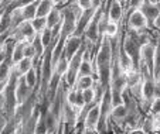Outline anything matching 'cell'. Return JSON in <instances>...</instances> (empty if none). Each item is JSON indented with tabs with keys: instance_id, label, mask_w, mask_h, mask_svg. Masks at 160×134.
Returning <instances> with one entry per match:
<instances>
[{
	"instance_id": "1",
	"label": "cell",
	"mask_w": 160,
	"mask_h": 134,
	"mask_svg": "<svg viewBox=\"0 0 160 134\" xmlns=\"http://www.w3.org/2000/svg\"><path fill=\"white\" fill-rule=\"evenodd\" d=\"M112 61H113V47L112 40L103 36L101 40L99 47L97 48L94 55V69H95V79L103 88H109L111 84V74H112Z\"/></svg>"
},
{
	"instance_id": "2",
	"label": "cell",
	"mask_w": 160,
	"mask_h": 134,
	"mask_svg": "<svg viewBox=\"0 0 160 134\" xmlns=\"http://www.w3.org/2000/svg\"><path fill=\"white\" fill-rule=\"evenodd\" d=\"M85 50H87V45H85V42H84L82 48L74 55L72 58H71L70 62H68V69H67V74H65V76H64V79H65L67 85H68L70 88H74L75 84H77L78 74H79V66H81L82 60H84Z\"/></svg>"
},
{
	"instance_id": "3",
	"label": "cell",
	"mask_w": 160,
	"mask_h": 134,
	"mask_svg": "<svg viewBox=\"0 0 160 134\" xmlns=\"http://www.w3.org/2000/svg\"><path fill=\"white\" fill-rule=\"evenodd\" d=\"M126 28L133 31H148L150 28L146 17L143 16V13L140 10H133V12H128L126 16Z\"/></svg>"
},
{
	"instance_id": "4",
	"label": "cell",
	"mask_w": 160,
	"mask_h": 134,
	"mask_svg": "<svg viewBox=\"0 0 160 134\" xmlns=\"http://www.w3.org/2000/svg\"><path fill=\"white\" fill-rule=\"evenodd\" d=\"M37 33L33 28L30 21H24L21 23L17 28L12 31V38H14L16 41H26V42H31L36 38Z\"/></svg>"
},
{
	"instance_id": "5",
	"label": "cell",
	"mask_w": 160,
	"mask_h": 134,
	"mask_svg": "<svg viewBox=\"0 0 160 134\" xmlns=\"http://www.w3.org/2000/svg\"><path fill=\"white\" fill-rule=\"evenodd\" d=\"M106 10L108 18L112 23H121L125 17V6L119 3L118 0H106Z\"/></svg>"
},
{
	"instance_id": "6",
	"label": "cell",
	"mask_w": 160,
	"mask_h": 134,
	"mask_svg": "<svg viewBox=\"0 0 160 134\" xmlns=\"http://www.w3.org/2000/svg\"><path fill=\"white\" fill-rule=\"evenodd\" d=\"M33 92L34 89L27 85L24 76L17 78V82H16V100H17V104H23L33 95Z\"/></svg>"
},
{
	"instance_id": "7",
	"label": "cell",
	"mask_w": 160,
	"mask_h": 134,
	"mask_svg": "<svg viewBox=\"0 0 160 134\" xmlns=\"http://www.w3.org/2000/svg\"><path fill=\"white\" fill-rule=\"evenodd\" d=\"M95 12H97V10H95L94 7H92V9H89V10H85V12H82L81 17H79L78 21H77L75 31H74L72 36H75V37H84L85 30H87L88 24H89V21H91V18H92V16L95 14Z\"/></svg>"
},
{
	"instance_id": "8",
	"label": "cell",
	"mask_w": 160,
	"mask_h": 134,
	"mask_svg": "<svg viewBox=\"0 0 160 134\" xmlns=\"http://www.w3.org/2000/svg\"><path fill=\"white\" fill-rule=\"evenodd\" d=\"M82 45H84V38H82V37H75V36L68 37L65 41V48H64L65 57L68 58V60H71L82 48Z\"/></svg>"
},
{
	"instance_id": "9",
	"label": "cell",
	"mask_w": 160,
	"mask_h": 134,
	"mask_svg": "<svg viewBox=\"0 0 160 134\" xmlns=\"http://www.w3.org/2000/svg\"><path fill=\"white\" fill-rule=\"evenodd\" d=\"M139 10L143 13V16L146 17V20H148L150 28H153L154 20H156L157 16L160 14V12L157 10V7H156V3H153V2H150V0H143V3H142V6H140Z\"/></svg>"
},
{
	"instance_id": "10",
	"label": "cell",
	"mask_w": 160,
	"mask_h": 134,
	"mask_svg": "<svg viewBox=\"0 0 160 134\" xmlns=\"http://www.w3.org/2000/svg\"><path fill=\"white\" fill-rule=\"evenodd\" d=\"M99 104H95L94 107H91L89 110L87 112L84 117V122H82V126L85 128H97L98 130V124H99Z\"/></svg>"
},
{
	"instance_id": "11",
	"label": "cell",
	"mask_w": 160,
	"mask_h": 134,
	"mask_svg": "<svg viewBox=\"0 0 160 134\" xmlns=\"http://www.w3.org/2000/svg\"><path fill=\"white\" fill-rule=\"evenodd\" d=\"M33 66H34V60H31V58H23L20 62L13 66V72L20 78V76H24Z\"/></svg>"
},
{
	"instance_id": "12",
	"label": "cell",
	"mask_w": 160,
	"mask_h": 134,
	"mask_svg": "<svg viewBox=\"0 0 160 134\" xmlns=\"http://www.w3.org/2000/svg\"><path fill=\"white\" fill-rule=\"evenodd\" d=\"M45 18H47V28H50V30H52L54 27L60 26V24L62 23V13H61V9L58 6H55L54 9H52V12Z\"/></svg>"
},
{
	"instance_id": "13",
	"label": "cell",
	"mask_w": 160,
	"mask_h": 134,
	"mask_svg": "<svg viewBox=\"0 0 160 134\" xmlns=\"http://www.w3.org/2000/svg\"><path fill=\"white\" fill-rule=\"evenodd\" d=\"M57 6L55 2L52 0H38V6H37V17H47L52 9Z\"/></svg>"
},
{
	"instance_id": "14",
	"label": "cell",
	"mask_w": 160,
	"mask_h": 134,
	"mask_svg": "<svg viewBox=\"0 0 160 134\" xmlns=\"http://www.w3.org/2000/svg\"><path fill=\"white\" fill-rule=\"evenodd\" d=\"M13 72V62L12 58H7L2 65H0V84H6L7 80L10 79Z\"/></svg>"
},
{
	"instance_id": "15",
	"label": "cell",
	"mask_w": 160,
	"mask_h": 134,
	"mask_svg": "<svg viewBox=\"0 0 160 134\" xmlns=\"http://www.w3.org/2000/svg\"><path fill=\"white\" fill-rule=\"evenodd\" d=\"M95 82H97V79H95V76H81L77 79V84H75V89L77 90H81V92H84V90L87 89H91V88L95 86Z\"/></svg>"
},
{
	"instance_id": "16",
	"label": "cell",
	"mask_w": 160,
	"mask_h": 134,
	"mask_svg": "<svg viewBox=\"0 0 160 134\" xmlns=\"http://www.w3.org/2000/svg\"><path fill=\"white\" fill-rule=\"evenodd\" d=\"M37 6H38V0L34 2V3H30L27 6H24L23 9H18L24 18V21H31L33 18L37 17Z\"/></svg>"
},
{
	"instance_id": "17",
	"label": "cell",
	"mask_w": 160,
	"mask_h": 134,
	"mask_svg": "<svg viewBox=\"0 0 160 134\" xmlns=\"http://www.w3.org/2000/svg\"><path fill=\"white\" fill-rule=\"evenodd\" d=\"M24 45H26V41H17L14 44V48H13V52H12L13 66L24 58Z\"/></svg>"
},
{
	"instance_id": "18",
	"label": "cell",
	"mask_w": 160,
	"mask_h": 134,
	"mask_svg": "<svg viewBox=\"0 0 160 134\" xmlns=\"http://www.w3.org/2000/svg\"><path fill=\"white\" fill-rule=\"evenodd\" d=\"M153 78L157 82L160 78V36L156 40V51H154V65H153Z\"/></svg>"
},
{
	"instance_id": "19",
	"label": "cell",
	"mask_w": 160,
	"mask_h": 134,
	"mask_svg": "<svg viewBox=\"0 0 160 134\" xmlns=\"http://www.w3.org/2000/svg\"><path fill=\"white\" fill-rule=\"evenodd\" d=\"M121 31H122L121 24L108 21L105 26V30H103V36L108 37V38H116V37L121 34Z\"/></svg>"
},
{
	"instance_id": "20",
	"label": "cell",
	"mask_w": 160,
	"mask_h": 134,
	"mask_svg": "<svg viewBox=\"0 0 160 134\" xmlns=\"http://www.w3.org/2000/svg\"><path fill=\"white\" fill-rule=\"evenodd\" d=\"M24 79L28 86L36 89L37 85H38V69H37V66H33V68L24 75Z\"/></svg>"
},
{
	"instance_id": "21",
	"label": "cell",
	"mask_w": 160,
	"mask_h": 134,
	"mask_svg": "<svg viewBox=\"0 0 160 134\" xmlns=\"http://www.w3.org/2000/svg\"><path fill=\"white\" fill-rule=\"evenodd\" d=\"M30 23L37 34H41L42 31L47 28V18L45 17H36V18H33Z\"/></svg>"
},
{
	"instance_id": "22",
	"label": "cell",
	"mask_w": 160,
	"mask_h": 134,
	"mask_svg": "<svg viewBox=\"0 0 160 134\" xmlns=\"http://www.w3.org/2000/svg\"><path fill=\"white\" fill-rule=\"evenodd\" d=\"M34 2H37V0H13L12 3H10L9 6H6L4 9L9 10V12H14V10L23 9L24 6H27V4H30V3H34Z\"/></svg>"
},
{
	"instance_id": "23",
	"label": "cell",
	"mask_w": 160,
	"mask_h": 134,
	"mask_svg": "<svg viewBox=\"0 0 160 134\" xmlns=\"http://www.w3.org/2000/svg\"><path fill=\"white\" fill-rule=\"evenodd\" d=\"M148 112L150 116H160V95H157L152 100V103L149 104Z\"/></svg>"
},
{
	"instance_id": "24",
	"label": "cell",
	"mask_w": 160,
	"mask_h": 134,
	"mask_svg": "<svg viewBox=\"0 0 160 134\" xmlns=\"http://www.w3.org/2000/svg\"><path fill=\"white\" fill-rule=\"evenodd\" d=\"M40 37H41V42H42V45H44V48L50 47V44H51L52 40H54V37H52V31L50 30V28H45V30L40 34Z\"/></svg>"
},
{
	"instance_id": "25",
	"label": "cell",
	"mask_w": 160,
	"mask_h": 134,
	"mask_svg": "<svg viewBox=\"0 0 160 134\" xmlns=\"http://www.w3.org/2000/svg\"><path fill=\"white\" fill-rule=\"evenodd\" d=\"M24 58H31V60L36 58V51L31 42H26L24 45Z\"/></svg>"
},
{
	"instance_id": "26",
	"label": "cell",
	"mask_w": 160,
	"mask_h": 134,
	"mask_svg": "<svg viewBox=\"0 0 160 134\" xmlns=\"http://www.w3.org/2000/svg\"><path fill=\"white\" fill-rule=\"evenodd\" d=\"M143 0H128L126 3V9L128 12H133V10H139L142 6Z\"/></svg>"
},
{
	"instance_id": "27",
	"label": "cell",
	"mask_w": 160,
	"mask_h": 134,
	"mask_svg": "<svg viewBox=\"0 0 160 134\" xmlns=\"http://www.w3.org/2000/svg\"><path fill=\"white\" fill-rule=\"evenodd\" d=\"M75 3L82 12L92 9V2H91V0H75Z\"/></svg>"
},
{
	"instance_id": "28",
	"label": "cell",
	"mask_w": 160,
	"mask_h": 134,
	"mask_svg": "<svg viewBox=\"0 0 160 134\" xmlns=\"http://www.w3.org/2000/svg\"><path fill=\"white\" fill-rule=\"evenodd\" d=\"M153 123H154V131L160 134V116H153Z\"/></svg>"
},
{
	"instance_id": "29",
	"label": "cell",
	"mask_w": 160,
	"mask_h": 134,
	"mask_svg": "<svg viewBox=\"0 0 160 134\" xmlns=\"http://www.w3.org/2000/svg\"><path fill=\"white\" fill-rule=\"evenodd\" d=\"M128 134H148V133H145V131L139 127V128H133V130L128 131Z\"/></svg>"
},
{
	"instance_id": "30",
	"label": "cell",
	"mask_w": 160,
	"mask_h": 134,
	"mask_svg": "<svg viewBox=\"0 0 160 134\" xmlns=\"http://www.w3.org/2000/svg\"><path fill=\"white\" fill-rule=\"evenodd\" d=\"M153 28H154V30H157V31H160V14L157 16V18L154 20V23H153Z\"/></svg>"
},
{
	"instance_id": "31",
	"label": "cell",
	"mask_w": 160,
	"mask_h": 134,
	"mask_svg": "<svg viewBox=\"0 0 160 134\" xmlns=\"http://www.w3.org/2000/svg\"><path fill=\"white\" fill-rule=\"evenodd\" d=\"M84 134H101V133L97 130V128H85Z\"/></svg>"
},
{
	"instance_id": "32",
	"label": "cell",
	"mask_w": 160,
	"mask_h": 134,
	"mask_svg": "<svg viewBox=\"0 0 160 134\" xmlns=\"http://www.w3.org/2000/svg\"><path fill=\"white\" fill-rule=\"evenodd\" d=\"M7 84V82H6ZM6 84H0V95H2V92H3V89H4V86H6Z\"/></svg>"
},
{
	"instance_id": "33",
	"label": "cell",
	"mask_w": 160,
	"mask_h": 134,
	"mask_svg": "<svg viewBox=\"0 0 160 134\" xmlns=\"http://www.w3.org/2000/svg\"><path fill=\"white\" fill-rule=\"evenodd\" d=\"M3 13H4V9L0 7V21H2V17H3Z\"/></svg>"
},
{
	"instance_id": "34",
	"label": "cell",
	"mask_w": 160,
	"mask_h": 134,
	"mask_svg": "<svg viewBox=\"0 0 160 134\" xmlns=\"http://www.w3.org/2000/svg\"><path fill=\"white\" fill-rule=\"evenodd\" d=\"M156 7H157V10L160 12V0H157V2H156Z\"/></svg>"
},
{
	"instance_id": "35",
	"label": "cell",
	"mask_w": 160,
	"mask_h": 134,
	"mask_svg": "<svg viewBox=\"0 0 160 134\" xmlns=\"http://www.w3.org/2000/svg\"><path fill=\"white\" fill-rule=\"evenodd\" d=\"M118 2H119V3H122V4H123V6L128 3V0H118Z\"/></svg>"
},
{
	"instance_id": "36",
	"label": "cell",
	"mask_w": 160,
	"mask_h": 134,
	"mask_svg": "<svg viewBox=\"0 0 160 134\" xmlns=\"http://www.w3.org/2000/svg\"><path fill=\"white\" fill-rule=\"evenodd\" d=\"M48 134H57V133H55V131H54V133H48Z\"/></svg>"
},
{
	"instance_id": "37",
	"label": "cell",
	"mask_w": 160,
	"mask_h": 134,
	"mask_svg": "<svg viewBox=\"0 0 160 134\" xmlns=\"http://www.w3.org/2000/svg\"><path fill=\"white\" fill-rule=\"evenodd\" d=\"M68 2H72V0H67V3H68Z\"/></svg>"
},
{
	"instance_id": "38",
	"label": "cell",
	"mask_w": 160,
	"mask_h": 134,
	"mask_svg": "<svg viewBox=\"0 0 160 134\" xmlns=\"http://www.w3.org/2000/svg\"><path fill=\"white\" fill-rule=\"evenodd\" d=\"M14 134H21V133H14Z\"/></svg>"
},
{
	"instance_id": "39",
	"label": "cell",
	"mask_w": 160,
	"mask_h": 134,
	"mask_svg": "<svg viewBox=\"0 0 160 134\" xmlns=\"http://www.w3.org/2000/svg\"><path fill=\"white\" fill-rule=\"evenodd\" d=\"M156 2H157V0H156Z\"/></svg>"
},
{
	"instance_id": "40",
	"label": "cell",
	"mask_w": 160,
	"mask_h": 134,
	"mask_svg": "<svg viewBox=\"0 0 160 134\" xmlns=\"http://www.w3.org/2000/svg\"><path fill=\"white\" fill-rule=\"evenodd\" d=\"M105 134H106V133H105Z\"/></svg>"
}]
</instances>
